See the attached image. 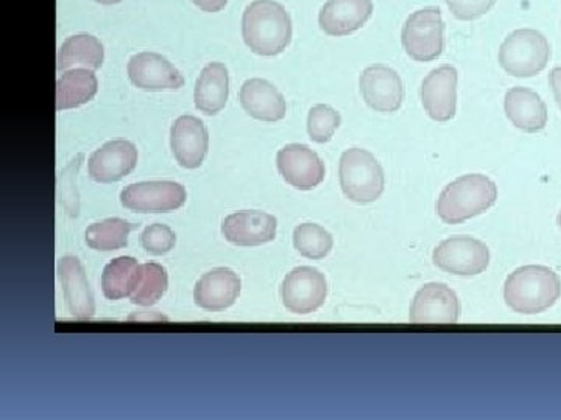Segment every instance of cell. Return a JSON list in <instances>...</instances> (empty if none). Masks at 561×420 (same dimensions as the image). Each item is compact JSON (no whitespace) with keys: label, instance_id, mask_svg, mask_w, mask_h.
<instances>
[{"label":"cell","instance_id":"cell-1","mask_svg":"<svg viewBox=\"0 0 561 420\" xmlns=\"http://www.w3.org/2000/svg\"><path fill=\"white\" fill-rule=\"evenodd\" d=\"M242 38L253 54L276 57L290 44V14L276 0H253L243 11Z\"/></svg>","mask_w":561,"mask_h":420},{"label":"cell","instance_id":"cell-2","mask_svg":"<svg viewBox=\"0 0 561 420\" xmlns=\"http://www.w3.org/2000/svg\"><path fill=\"white\" fill-rule=\"evenodd\" d=\"M561 294L559 275L541 265L518 268L508 276L504 300L513 312L535 315L551 308Z\"/></svg>","mask_w":561,"mask_h":420},{"label":"cell","instance_id":"cell-3","mask_svg":"<svg viewBox=\"0 0 561 420\" xmlns=\"http://www.w3.org/2000/svg\"><path fill=\"white\" fill-rule=\"evenodd\" d=\"M497 187L485 175H465L442 191L437 202L438 217L445 223L459 224L493 208Z\"/></svg>","mask_w":561,"mask_h":420},{"label":"cell","instance_id":"cell-4","mask_svg":"<svg viewBox=\"0 0 561 420\" xmlns=\"http://www.w3.org/2000/svg\"><path fill=\"white\" fill-rule=\"evenodd\" d=\"M339 176L343 194L357 205L378 200L386 187L381 164L364 149H350L342 154Z\"/></svg>","mask_w":561,"mask_h":420},{"label":"cell","instance_id":"cell-5","mask_svg":"<svg viewBox=\"0 0 561 420\" xmlns=\"http://www.w3.org/2000/svg\"><path fill=\"white\" fill-rule=\"evenodd\" d=\"M551 44L542 33L522 28L511 33L500 49L501 68L516 79L538 75L551 60Z\"/></svg>","mask_w":561,"mask_h":420},{"label":"cell","instance_id":"cell-6","mask_svg":"<svg viewBox=\"0 0 561 420\" xmlns=\"http://www.w3.org/2000/svg\"><path fill=\"white\" fill-rule=\"evenodd\" d=\"M402 46L412 60H437L445 50V24L437 7H427L412 13L401 33Z\"/></svg>","mask_w":561,"mask_h":420},{"label":"cell","instance_id":"cell-7","mask_svg":"<svg viewBox=\"0 0 561 420\" xmlns=\"http://www.w3.org/2000/svg\"><path fill=\"white\" fill-rule=\"evenodd\" d=\"M434 264L456 276H478L490 265V249L472 237H451L434 249Z\"/></svg>","mask_w":561,"mask_h":420},{"label":"cell","instance_id":"cell-8","mask_svg":"<svg viewBox=\"0 0 561 420\" xmlns=\"http://www.w3.org/2000/svg\"><path fill=\"white\" fill-rule=\"evenodd\" d=\"M328 296L324 276L312 267L291 270L280 287L284 307L297 315H309L319 311Z\"/></svg>","mask_w":561,"mask_h":420},{"label":"cell","instance_id":"cell-9","mask_svg":"<svg viewBox=\"0 0 561 420\" xmlns=\"http://www.w3.org/2000/svg\"><path fill=\"white\" fill-rule=\"evenodd\" d=\"M121 202L133 212H172L186 202V189L173 180L130 184L122 190Z\"/></svg>","mask_w":561,"mask_h":420},{"label":"cell","instance_id":"cell-10","mask_svg":"<svg viewBox=\"0 0 561 420\" xmlns=\"http://www.w3.org/2000/svg\"><path fill=\"white\" fill-rule=\"evenodd\" d=\"M276 165L287 184L298 190H312L324 179V164L316 151L301 143H290L278 151Z\"/></svg>","mask_w":561,"mask_h":420},{"label":"cell","instance_id":"cell-11","mask_svg":"<svg viewBox=\"0 0 561 420\" xmlns=\"http://www.w3.org/2000/svg\"><path fill=\"white\" fill-rule=\"evenodd\" d=\"M360 92L371 109L382 114L397 113L404 102V86L397 70L373 65L362 72Z\"/></svg>","mask_w":561,"mask_h":420},{"label":"cell","instance_id":"cell-12","mask_svg":"<svg viewBox=\"0 0 561 420\" xmlns=\"http://www.w3.org/2000/svg\"><path fill=\"white\" fill-rule=\"evenodd\" d=\"M457 81L454 66L445 65L432 70L421 84V103L427 116L435 121H449L456 116Z\"/></svg>","mask_w":561,"mask_h":420},{"label":"cell","instance_id":"cell-13","mask_svg":"<svg viewBox=\"0 0 561 420\" xmlns=\"http://www.w3.org/2000/svg\"><path fill=\"white\" fill-rule=\"evenodd\" d=\"M128 79L142 91L180 90L184 79L168 58L153 51L133 55L127 66Z\"/></svg>","mask_w":561,"mask_h":420},{"label":"cell","instance_id":"cell-14","mask_svg":"<svg viewBox=\"0 0 561 420\" xmlns=\"http://www.w3.org/2000/svg\"><path fill=\"white\" fill-rule=\"evenodd\" d=\"M138 164V150L130 140H110L91 154L88 172L95 183L111 184L130 175Z\"/></svg>","mask_w":561,"mask_h":420},{"label":"cell","instance_id":"cell-15","mask_svg":"<svg viewBox=\"0 0 561 420\" xmlns=\"http://www.w3.org/2000/svg\"><path fill=\"white\" fill-rule=\"evenodd\" d=\"M459 308V298L448 285L427 283L413 298L411 320L415 324H456Z\"/></svg>","mask_w":561,"mask_h":420},{"label":"cell","instance_id":"cell-16","mask_svg":"<svg viewBox=\"0 0 561 420\" xmlns=\"http://www.w3.org/2000/svg\"><path fill=\"white\" fill-rule=\"evenodd\" d=\"M171 147L173 156L181 167H201L208 154L209 135L205 124L198 117L181 116L171 128Z\"/></svg>","mask_w":561,"mask_h":420},{"label":"cell","instance_id":"cell-17","mask_svg":"<svg viewBox=\"0 0 561 420\" xmlns=\"http://www.w3.org/2000/svg\"><path fill=\"white\" fill-rule=\"evenodd\" d=\"M276 230H278V221L275 217L257 210L231 213L221 223L224 237L238 246H260L273 242Z\"/></svg>","mask_w":561,"mask_h":420},{"label":"cell","instance_id":"cell-18","mask_svg":"<svg viewBox=\"0 0 561 420\" xmlns=\"http://www.w3.org/2000/svg\"><path fill=\"white\" fill-rule=\"evenodd\" d=\"M373 10V0H328L320 10V28L335 38L353 35L367 24Z\"/></svg>","mask_w":561,"mask_h":420},{"label":"cell","instance_id":"cell-19","mask_svg":"<svg viewBox=\"0 0 561 420\" xmlns=\"http://www.w3.org/2000/svg\"><path fill=\"white\" fill-rule=\"evenodd\" d=\"M58 278L70 315L80 320L91 319L95 313L94 294L81 261L73 256L62 257L58 264Z\"/></svg>","mask_w":561,"mask_h":420},{"label":"cell","instance_id":"cell-20","mask_svg":"<svg viewBox=\"0 0 561 420\" xmlns=\"http://www.w3.org/2000/svg\"><path fill=\"white\" fill-rule=\"evenodd\" d=\"M241 294V279L230 268L206 272L194 289L195 304L203 311L221 312L230 308Z\"/></svg>","mask_w":561,"mask_h":420},{"label":"cell","instance_id":"cell-21","mask_svg":"<svg viewBox=\"0 0 561 420\" xmlns=\"http://www.w3.org/2000/svg\"><path fill=\"white\" fill-rule=\"evenodd\" d=\"M505 114L524 132H540L548 125V108L537 92L516 86L505 94Z\"/></svg>","mask_w":561,"mask_h":420},{"label":"cell","instance_id":"cell-22","mask_svg":"<svg viewBox=\"0 0 561 420\" xmlns=\"http://www.w3.org/2000/svg\"><path fill=\"white\" fill-rule=\"evenodd\" d=\"M241 103L242 108L256 120L278 121L286 117V101L267 80H247L241 88Z\"/></svg>","mask_w":561,"mask_h":420},{"label":"cell","instance_id":"cell-23","mask_svg":"<svg viewBox=\"0 0 561 420\" xmlns=\"http://www.w3.org/2000/svg\"><path fill=\"white\" fill-rule=\"evenodd\" d=\"M228 92H230L228 69L221 62H209L202 70L195 84V108L206 116H216L227 105Z\"/></svg>","mask_w":561,"mask_h":420},{"label":"cell","instance_id":"cell-24","mask_svg":"<svg viewBox=\"0 0 561 420\" xmlns=\"http://www.w3.org/2000/svg\"><path fill=\"white\" fill-rule=\"evenodd\" d=\"M99 81L94 70L73 69L57 81V109H72L87 105L98 94Z\"/></svg>","mask_w":561,"mask_h":420},{"label":"cell","instance_id":"cell-25","mask_svg":"<svg viewBox=\"0 0 561 420\" xmlns=\"http://www.w3.org/2000/svg\"><path fill=\"white\" fill-rule=\"evenodd\" d=\"M105 51L101 40L88 33L70 36L58 50L57 69L66 70L73 66L98 70L102 68Z\"/></svg>","mask_w":561,"mask_h":420},{"label":"cell","instance_id":"cell-26","mask_svg":"<svg viewBox=\"0 0 561 420\" xmlns=\"http://www.w3.org/2000/svg\"><path fill=\"white\" fill-rule=\"evenodd\" d=\"M138 260L133 257H117L106 265L102 275V291L106 300L119 301L131 296L139 275Z\"/></svg>","mask_w":561,"mask_h":420},{"label":"cell","instance_id":"cell-27","mask_svg":"<svg viewBox=\"0 0 561 420\" xmlns=\"http://www.w3.org/2000/svg\"><path fill=\"white\" fill-rule=\"evenodd\" d=\"M168 287L169 276L165 268L160 264L149 261L139 267L138 279H136L130 300L133 304L140 305V307H150L164 296Z\"/></svg>","mask_w":561,"mask_h":420},{"label":"cell","instance_id":"cell-28","mask_svg":"<svg viewBox=\"0 0 561 420\" xmlns=\"http://www.w3.org/2000/svg\"><path fill=\"white\" fill-rule=\"evenodd\" d=\"M135 228V224L122 219H106L101 223L91 224L87 230L88 246L103 253L125 248L128 235Z\"/></svg>","mask_w":561,"mask_h":420},{"label":"cell","instance_id":"cell-29","mask_svg":"<svg viewBox=\"0 0 561 420\" xmlns=\"http://www.w3.org/2000/svg\"><path fill=\"white\" fill-rule=\"evenodd\" d=\"M295 249L308 259H324L331 253L334 241L330 232L316 223H302L294 231Z\"/></svg>","mask_w":561,"mask_h":420},{"label":"cell","instance_id":"cell-30","mask_svg":"<svg viewBox=\"0 0 561 420\" xmlns=\"http://www.w3.org/2000/svg\"><path fill=\"white\" fill-rule=\"evenodd\" d=\"M342 117L334 108L328 105H317L309 110V138L317 143H327L334 138L335 131L341 127Z\"/></svg>","mask_w":561,"mask_h":420},{"label":"cell","instance_id":"cell-31","mask_svg":"<svg viewBox=\"0 0 561 420\" xmlns=\"http://www.w3.org/2000/svg\"><path fill=\"white\" fill-rule=\"evenodd\" d=\"M175 243V232L161 223L150 224L140 235V245L153 256H164V254L171 253Z\"/></svg>","mask_w":561,"mask_h":420},{"label":"cell","instance_id":"cell-32","mask_svg":"<svg viewBox=\"0 0 561 420\" xmlns=\"http://www.w3.org/2000/svg\"><path fill=\"white\" fill-rule=\"evenodd\" d=\"M445 2L456 20L470 22L485 16L496 5L497 0H445Z\"/></svg>","mask_w":561,"mask_h":420},{"label":"cell","instance_id":"cell-33","mask_svg":"<svg viewBox=\"0 0 561 420\" xmlns=\"http://www.w3.org/2000/svg\"><path fill=\"white\" fill-rule=\"evenodd\" d=\"M191 2L206 13H217L227 7L228 0H191Z\"/></svg>","mask_w":561,"mask_h":420},{"label":"cell","instance_id":"cell-34","mask_svg":"<svg viewBox=\"0 0 561 420\" xmlns=\"http://www.w3.org/2000/svg\"><path fill=\"white\" fill-rule=\"evenodd\" d=\"M549 81H551L553 97H556L557 105L561 109V68H553L551 70Z\"/></svg>","mask_w":561,"mask_h":420},{"label":"cell","instance_id":"cell-35","mask_svg":"<svg viewBox=\"0 0 561 420\" xmlns=\"http://www.w3.org/2000/svg\"><path fill=\"white\" fill-rule=\"evenodd\" d=\"M95 2L102 3V5H116V3H121L122 0H95Z\"/></svg>","mask_w":561,"mask_h":420},{"label":"cell","instance_id":"cell-36","mask_svg":"<svg viewBox=\"0 0 561 420\" xmlns=\"http://www.w3.org/2000/svg\"><path fill=\"white\" fill-rule=\"evenodd\" d=\"M557 221H559V226H560V230H561V212L559 213V219H557Z\"/></svg>","mask_w":561,"mask_h":420}]
</instances>
